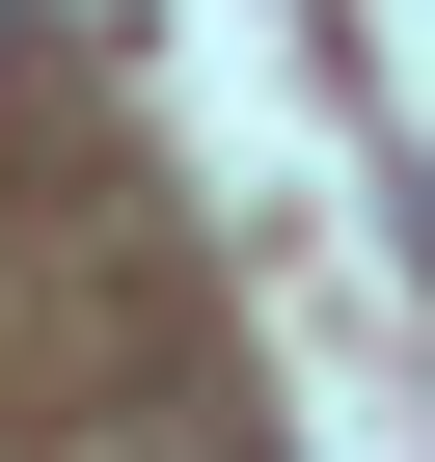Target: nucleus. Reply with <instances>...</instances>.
I'll return each mask as SVG.
<instances>
[{"instance_id": "obj_1", "label": "nucleus", "mask_w": 435, "mask_h": 462, "mask_svg": "<svg viewBox=\"0 0 435 462\" xmlns=\"http://www.w3.org/2000/svg\"><path fill=\"white\" fill-rule=\"evenodd\" d=\"M0 28H28V0H0Z\"/></svg>"}]
</instances>
